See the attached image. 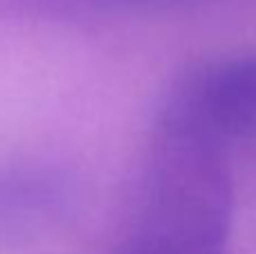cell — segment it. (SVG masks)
I'll use <instances>...</instances> for the list:
<instances>
[{"mask_svg": "<svg viewBox=\"0 0 256 254\" xmlns=\"http://www.w3.org/2000/svg\"><path fill=\"white\" fill-rule=\"evenodd\" d=\"M117 4H128V7H140V4H160V2H173V0H112Z\"/></svg>", "mask_w": 256, "mask_h": 254, "instance_id": "cell-3", "label": "cell"}, {"mask_svg": "<svg viewBox=\"0 0 256 254\" xmlns=\"http://www.w3.org/2000/svg\"><path fill=\"white\" fill-rule=\"evenodd\" d=\"M155 128L222 148L256 140V54L191 68L168 90Z\"/></svg>", "mask_w": 256, "mask_h": 254, "instance_id": "cell-2", "label": "cell"}, {"mask_svg": "<svg viewBox=\"0 0 256 254\" xmlns=\"http://www.w3.org/2000/svg\"><path fill=\"white\" fill-rule=\"evenodd\" d=\"M234 214L225 151L155 128L115 254H227Z\"/></svg>", "mask_w": 256, "mask_h": 254, "instance_id": "cell-1", "label": "cell"}]
</instances>
